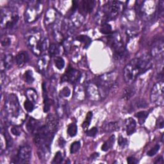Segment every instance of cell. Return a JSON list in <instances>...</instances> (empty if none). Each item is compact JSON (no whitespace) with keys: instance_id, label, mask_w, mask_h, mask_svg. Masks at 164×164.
Segmentation results:
<instances>
[{"instance_id":"cell-1","label":"cell","mask_w":164,"mask_h":164,"mask_svg":"<svg viewBox=\"0 0 164 164\" xmlns=\"http://www.w3.org/2000/svg\"><path fill=\"white\" fill-rule=\"evenodd\" d=\"M151 57L149 55L135 58L131 60L124 67V79L127 83H133L137 78L151 68Z\"/></svg>"},{"instance_id":"cell-2","label":"cell","mask_w":164,"mask_h":164,"mask_svg":"<svg viewBox=\"0 0 164 164\" xmlns=\"http://www.w3.org/2000/svg\"><path fill=\"white\" fill-rule=\"evenodd\" d=\"M5 111L7 119L11 124L18 126L24 122L26 115L15 94H11L6 97L5 101Z\"/></svg>"},{"instance_id":"cell-3","label":"cell","mask_w":164,"mask_h":164,"mask_svg":"<svg viewBox=\"0 0 164 164\" xmlns=\"http://www.w3.org/2000/svg\"><path fill=\"white\" fill-rule=\"evenodd\" d=\"M19 21L18 13L14 8L6 7L1 11V27L2 29L13 28Z\"/></svg>"},{"instance_id":"cell-4","label":"cell","mask_w":164,"mask_h":164,"mask_svg":"<svg viewBox=\"0 0 164 164\" xmlns=\"http://www.w3.org/2000/svg\"><path fill=\"white\" fill-rule=\"evenodd\" d=\"M120 10V3L116 1L108 2L103 8L101 12L100 18L101 19V23L105 24L107 21L115 19Z\"/></svg>"},{"instance_id":"cell-5","label":"cell","mask_w":164,"mask_h":164,"mask_svg":"<svg viewBox=\"0 0 164 164\" xmlns=\"http://www.w3.org/2000/svg\"><path fill=\"white\" fill-rule=\"evenodd\" d=\"M44 39L42 37V32L39 30H34L28 33L27 44L33 54L37 56L42 55V46Z\"/></svg>"},{"instance_id":"cell-6","label":"cell","mask_w":164,"mask_h":164,"mask_svg":"<svg viewBox=\"0 0 164 164\" xmlns=\"http://www.w3.org/2000/svg\"><path fill=\"white\" fill-rule=\"evenodd\" d=\"M43 11V4L40 1H32L26 9L25 20L28 23H33L37 20Z\"/></svg>"},{"instance_id":"cell-7","label":"cell","mask_w":164,"mask_h":164,"mask_svg":"<svg viewBox=\"0 0 164 164\" xmlns=\"http://www.w3.org/2000/svg\"><path fill=\"white\" fill-rule=\"evenodd\" d=\"M117 80V74L115 73H110L103 74L98 78L97 83H95L98 87L100 94L101 90L107 92L111 89L116 84Z\"/></svg>"},{"instance_id":"cell-8","label":"cell","mask_w":164,"mask_h":164,"mask_svg":"<svg viewBox=\"0 0 164 164\" xmlns=\"http://www.w3.org/2000/svg\"><path fill=\"white\" fill-rule=\"evenodd\" d=\"M110 42L111 46L114 49V58L116 60L122 58L125 51V47L119 33L116 32L113 34V36H111Z\"/></svg>"},{"instance_id":"cell-9","label":"cell","mask_w":164,"mask_h":164,"mask_svg":"<svg viewBox=\"0 0 164 164\" xmlns=\"http://www.w3.org/2000/svg\"><path fill=\"white\" fill-rule=\"evenodd\" d=\"M164 84L162 81L155 83L151 92V101L153 104L162 106L164 101Z\"/></svg>"},{"instance_id":"cell-10","label":"cell","mask_w":164,"mask_h":164,"mask_svg":"<svg viewBox=\"0 0 164 164\" xmlns=\"http://www.w3.org/2000/svg\"><path fill=\"white\" fill-rule=\"evenodd\" d=\"M32 157V148L29 145H24L20 148L16 157L12 159V163H28Z\"/></svg>"},{"instance_id":"cell-11","label":"cell","mask_w":164,"mask_h":164,"mask_svg":"<svg viewBox=\"0 0 164 164\" xmlns=\"http://www.w3.org/2000/svg\"><path fill=\"white\" fill-rule=\"evenodd\" d=\"M164 43L162 38L157 39L154 40L151 46V53L153 57L156 59L162 60L163 58V52H164Z\"/></svg>"},{"instance_id":"cell-12","label":"cell","mask_w":164,"mask_h":164,"mask_svg":"<svg viewBox=\"0 0 164 164\" xmlns=\"http://www.w3.org/2000/svg\"><path fill=\"white\" fill-rule=\"evenodd\" d=\"M81 73L73 68H69L62 77V82H67L71 83H77L81 78Z\"/></svg>"},{"instance_id":"cell-13","label":"cell","mask_w":164,"mask_h":164,"mask_svg":"<svg viewBox=\"0 0 164 164\" xmlns=\"http://www.w3.org/2000/svg\"><path fill=\"white\" fill-rule=\"evenodd\" d=\"M58 124V120L56 116L50 114L46 119V124L44 125L46 130L52 134H55Z\"/></svg>"},{"instance_id":"cell-14","label":"cell","mask_w":164,"mask_h":164,"mask_svg":"<svg viewBox=\"0 0 164 164\" xmlns=\"http://www.w3.org/2000/svg\"><path fill=\"white\" fill-rule=\"evenodd\" d=\"M77 3L80 13L85 15L92 11L95 2L93 0H82V1L77 2Z\"/></svg>"},{"instance_id":"cell-15","label":"cell","mask_w":164,"mask_h":164,"mask_svg":"<svg viewBox=\"0 0 164 164\" xmlns=\"http://www.w3.org/2000/svg\"><path fill=\"white\" fill-rule=\"evenodd\" d=\"M87 94L89 98L93 101H98L101 98L99 89L95 83H90L87 87Z\"/></svg>"},{"instance_id":"cell-16","label":"cell","mask_w":164,"mask_h":164,"mask_svg":"<svg viewBox=\"0 0 164 164\" xmlns=\"http://www.w3.org/2000/svg\"><path fill=\"white\" fill-rule=\"evenodd\" d=\"M14 63V58L11 54L5 55L2 57L1 60V71L4 72L10 69Z\"/></svg>"},{"instance_id":"cell-17","label":"cell","mask_w":164,"mask_h":164,"mask_svg":"<svg viewBox=\"0 0 164 164\" xmlns=\"http://www.w3.org/2000/svg\"><path fill=\"white\" fill-rule=\"evenodd\" d=\"M27 127L28 131L30 133L35 135L39 132V130L42 126L39 120L31 117L29 119L28 121L27 124Z\"/></svg>"},{"instance_id":"cell-18","label":"cell","mask_w":164,"mask_h":164,"mask_svg":"<svg viewBox=\"0 0 164 164\" xmlns=\"http://www.w3.org/2000/svg\"><path fill=\"white\" fill-rule=\"evenodd\" d=\"M49 58L48 55H43L42 57L39 60L38 63H37V67L39 70L42 72L44 73L46 71L48 64H49Z\"/></svg>"},{"instance_id":"cell-19","label":"cell","mask_w":164,"mask_h":164,"mask_svg":"<svg viewBox=\"0 0 164 164\" xmlns=\"http://www.w3.org/2000/svg\"><path fill=\"white\" fill-rule=\"evenodd\" d=\"M136 122L133 118H128L126 120L125 122V127L126 132L128 135H131L133 133H135L136 130Z\"/></svg>"},{"instance_id":"cell-20","label":"cell","mask_w":164,"mask_h":164,"mask_svg":"<svg viewBox=\"0 0 164 164\" xmlns=\"http://www.w3.org/2000/svg\"><path fill=\"white\" fill-rule=\"evenodd\" d=\"M28 61V56L27 53L21 51L15 57V62L19 67L23 66Z\"/></svg>"},{"instance_id":"cell-21","label":"cell","mask_w":164,"mask_h":164,"mask_svg":"<svg viewBox=\"0 0 164 164\" xmlns=\"http://www.w3.org/2000/svg\"><path fill=\"white\" fill-rule=\"evenodd\" d=\"M57 14L53 9H49L47 12L46 14V19L45 23L47 25H50L55 22V19L57 18Z\"/></svg>"},{"instance_id":"cell-22","label":"cell","mask_w":164,"mask_h":164,"mask_svg":"<svg viewBox=\"0 0 164 164\" xmlns=\"http://www.w3.org/2000/svg\"><path fill=\"white\" fill-rule=\"evenodd\" d=\"M26 96L27 97V99L32 101V103H35L37 100V92L33 89H28L26 91Z\"/></svg>"},{"instance_id":"cell-23","label":"cell","mask_w":164,"mask_h":164,"mask_svg":"<svg viewBox=\"0 0 164 164\" xmlns=\"http://www.w3.org/2000/svg\"><path fill=\"white\" fill-rule=\"evenodd\" d=\"M115 141V137L113 135L109 138V139L101 147V149L103 151H107L110 149L112 146L114 145V143Z\"/></svg>"},{"instance_id":"cell-24","label":"cell","mask_w":164,"mask_h":164,"mask_svg":"<svg viewBox=\"0 0 164 164\" xmlns=\"http://www.w3.org/2000/svg\"><path fill=\"white\" fill-rule=\"evenodd\" d=\"M49 55L52 57H58V55L60 53V49L59 46L56 44H51L49 47Z\"/></svg>"},{"instance_id":"cell-25","label":"cell","mask_w":164,"mask_h":164,"mask_svg":"<svg viewBox=\"0 0 164 164\" xmlns=\"http://www.w3.org/2000/svg\"><path fill=\"white\" fill-rule=\"evenodd\" d=\"M103 129L106 132H114L119 129V125L117 123H109L103 126Z\"/></svg>"},{"instance_id":"cell-26","label":"cell","mask_w":164,"mask_h":164,"mask_svg":"<svg viewBox=\"0 0 164 164\" xmlns=\"http://www.w3.org/2000/svg\"><path fill=\"white\" fill-rule=\"evenodd\" d=\"M148 113L146 111H142L138 112L135 114V117L138 119V121L140 124H142L144 122L145 119L148 117Z\"/></svg>"},{"instance_id":"cell-27","label":"cell","mask_w":164,"mask_h":164,"mask_svg":"<svg viewBox=\"0 0 164 164\" xmlns=\"http://www.w3.org/2000/svg\"><path fill=\"white\" fill-rule=\"evenodd\" d=\"M92 116H93V114H92V112H91V111L88 112L87 116H86V118H85V119L84 120L83 123L82 125L83 129H84L85 131H86L88 129V128H89V125L90 124Z\"/></svg>"},{"instance_id":"cell-28","label":"cell","mask_w":164,"mask_h":164,"mask_svg":"<svg viewBox=\"0 0 164 164\" xmlns=\"http://www.w3.org/2000/svg\"><path fill=\"white\" fill-rule=\"evenodd\" d=\"M54 62L55 64V66L58 69L61 70L65 66V62L64 60L60 57H55L54 58Z\"/></svg>"},{"instance_id":"cell-29","label":"cell","mask_w":164,"mask_h":164,"mask_svg":"<svg viewBox=\"0 0 164 164\" xmlns=\"http://www.w3.org/2000/svg\"><path fill=\"white\" fill-rule=\"evenodd\" d=\"M76 39L78 40H79L80 42H82L84 44V46H85V48H87L91 42V39L86 36H80L79 37H78L76 38Z\"/></svg>"},{"instance_id":"cell-30","label":"cell","mask_w":164,"mask_h":164,"mask_svg":"<svg viewBox=\"0 0 164 164\" xmlns=\"http://www.w3.org/2000/svg\"><path fill=\"white\" fill-rule=\"evenodd\" d=\"M77 132L78 128L75 124L72 123L69 125L67 128V133L71 137H74L77 134Z\"/></svg>"},{"instance_id":"cell-31","label":"cell","mask_w":164,"mask_h":164,"mask_svg":"<svg viewBox=\"0 0 164 164\" xmlns=\"http://www.w3.org/2000/svg\"><path fill=\"white\" fill-rule=\"evenodd\" d=\"M134 94H135V90L133 89L128 87L124 89L123 94V98L126 100H128L133 96Z\"/></svg>"},{"instance_id":"cell-32","label":"cell","mask_w":164,"mask_h":164,"mask_svg":"<svg viewBox=\"0 0 164 164\" xmlns=\"http://www.w3.org/2000/svg\"><path fill=\"white\" fill-rule=\"evenodd\" d=\"M23 78L24 81L28 83H32L34 81V78L33 76V73L32 71H27L25 72L23 75Z\"/></svg>"},{"instance_id":"cell-33","label":"cell","mask_w":164,"mask_h":164,"mask_svg":"<svg viewBox=\"0 0 164 164\" xmlns=\"http://www.w3.org/2000/svg\"><path fill=\"white\" fill-rule=\"evenodd\" d=\"M101 33L103 34H106V35H108V34H110L112 33L111 31V27L110 24H108L107 23L103 24L101 26V28L100 29Z\"/></svg>"},{"instance_id":"cell-34","label":"cell","mask_w":164,"mask_h":164,"mask_svg":"<svg viewBox=\"0 0 164 164\" xmlns=\"http://www.w3.org/2000/svg\"><path fill=\"white\" fill-rule=\"evenodd\" d=\"M81 146V144L79 141H76L74 142L71 145V149H70V152L72 154L76 153L77 151H78Z\"/></svg>"},{"instance_id":"cell-35","label":"cell","mask_w":164,"mask_h":164,"mask_svg":"<svg viewBox=\"0 0 164 164\" xmlns=\"http://www.w3.org/2000/svg\"><path fill=\"white\" fill-rule=\"evenodd\" d=\"M51 101L48 98L47 94L44 96V111L48 112L51 108Z\"/></svg>"},{"instance_id":"cell-36","label":"cell","mask_w":164,"mask_h":164,"mask_svg":"<svg viewBox=\"0 0 164 164\" xmlns=\"http://www.w3.org/2000/svg\"><path fill=\"white\" fill-rule=\"evenodd\" d=\"M64 159V157L62 155V153L60 151H58L53 160V163H62Z\"/></svg>"},{"instance_id":"cell-37","label":"cell","mask_w":164,"mask_h":164,"mask_svg":"<svg viewBox=\"0 0 164 164\" xmlns=\"http://www.w3.org/2000/svg\"><path fill=\"white\" fill-rule=\"evenodd\" d=\"M24 108L28 112H31L34 109V105H33V103H32V101H29L28 99H27V101H25L24 102Z\"/></svg>"},{"instance_id":"cell-38","label":"cell","mask_w":164,"mask_h":164,"mask_svg":"<svg viewBox=\"0 0 164 164\" xmlns=\"http://www.w3.org/2000/svg\"><path fill=\"white\" fill-rule=\"evenodd\" d=\"M160 145L158 144H157L155 145L154 148H153L152 149H151L148 152V155L149 157H153L154 155L156 154L157 153V152L159 151L160 149Z\"/></svg>"},{"instance_id":"cell-39","label":"cell","mask_w":164,"mask_h":164,"mask_svg":"<svg viewBox=\"0 0 164 164\" xmlns=\"http://www.w3.org/2000/svg\"><path fill=\"white\" fill-rule=\"evenodd\" d=\"M60 94H61V96L62 97L67 98L71 95V90L68 87H65L61 90V92H60Z\"/></svg>"},{"instance_id":"cell-40","label":"cell","mask_w":164,"mask_h":164,"mask_svg":"<svg viewBox=\"0 0 164 164\" xmlns=\"http://www.w3.org/2000/svg\"><path fill=\"white\" fill-rule=\"evenodd\" d=\"M8 83V80L6 76L3 72H1V85L2 87H3V85H6Z\"/></svg>"},{"instance_id":"cell-41","label":"cell","mask_w":164,"mask_h":164,"mask_svg":"<svg viewBox=\"0 0 164 164\" xmlns=\"http://www.w3.org/2000/svg\"><path fill=\"white\" fill-rule=\"evenodd\" d=\"M11 39L8 38V37H2V41H1V43H2V45L4 47H6V46H8L10 44H11Z\"/></svg>"},{"instance_id":"cell-42","label":"cell","mask_w":164,"mask_h":164,"mask_svg":"<svg viewBox=\"0 0 164 164\" xmlns=\"http://www.w3.org/2000/svg\"><path fill=\"white\" fill-rule=\"evenodd\" d=\"M127 143H128V141L125 138L123 137L122 136H119V139H118V144L120 146L124 147L127 144Z\"/></svg>"},{"instance_id":"cell-43","label":"cell","mask_w":164,"mask_h":164,"mask_svg":"<svg viewBox=\"0 0 164 164\" xmlns=\"http://www.w3.org/2000/svg\"><path fill=\"white\" fill-rule=\"evenodd\" d=\"M11 132L13 135L15 136H19L21 135V130L19 128H18L17 126H13L11 129Z\"/></svg>"},{"instance_id":"cell-44","label":"cell","mask_w":164,"mask_h":164,"mask_svg":"<svg viewBox=\"0 0 164 164\" xmlns=\"http://www.w3.org/2000/svg\"><path fill=\"white\" fill-rule=\"evenodd\" d=\"M98 133V129L96 128H92V129H89L88 132H87V135L89 137H94Z\"/></svg>"},{"instance_id":"cell-45","label":"cell","mask_w":164,"mask_h":164,"mask_svg":"<svg viewBox=\"0 0 164 164\" xmlns=\"http://www.w3.org/2000/svg\"><path fill=\"white\" fill-rule=\"evenodd\" d=\"M163 119L161 117H159V119H158L157 122V126L158 128L160 129H162L163 128Z\"/></svg>"},{"instance_id":"cell-46","label":"cell","mask_w":164,"mask_h":164,"mask_svg":"<svg viewBox=\"0 0 164 164\" xmlns=\"http://www.w3.org/2000/svg\"><path fill=\"white\" fill-rule=\"evenodd\" d=\"M127 162L129 163H132V164H135V163H137L138 161L134 157H129L127 158Z\"/></svg>"},{"instance_id":"cell-47","label":"cell","mask_w":164,"mask_h":164,"mask_svg":"<svg viewBox=\"0 0 164 164\" xmlns=\"http://www.w3.org/2000/svg\"><path fill=\"white\" fill-rule=\"evenodd\" d=\"M155 163H163V157H160V158H157V160L154 162Z\"/></svg>"},{"instance_id":"cell-48","label":"cell","mask_w":164,"mask_h":164,"mask_svg":"<svg viewBox=\"0 0 164 164\" xmlns=\"http://www.w3.org/2000/svg\"><path fill=\"white\" fill-rule=\"evenodd\" d=\"M99 156V154H98V153H94V154H92V156H91V158H92V159H96Z\"/></svg>"}]
</instances>
